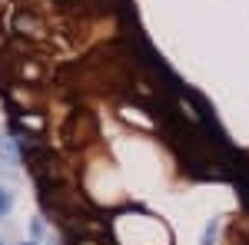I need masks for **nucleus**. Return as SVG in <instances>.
I'll return each instance as SVG.
<instances>
[{
	"label": "nucleus",
	"mask_w": 249,
	"mask_h": 245,
	"mask_svg": "<svg viewBox=\"0 0 249 245\" xmlns=\"http://www.w3.org/2000/svg\"><path fill=\"white\" fill-rule=\"evenodd\" d=\"M14 33H17V37H43L40 20L34 17V14H27V10H17V17H14Z\"/></svg>",
	"instance_id": "1"
},
{
	"label": "nucleus",
	"mask_w": 249,
	"mask_h": 245,
	"mask_svg": "<svg viewBox=\"0 0 249 245\" xmlns=\"http://www.w3.org/2000/svg\"><path fill=\"white\" fill-rule=\"evenodd\" d=\"M20 163V143L17 139H10V136H0V166H7V169H17Z\"/></svg>",
	"instance_id": "2"
},
{
	"label": "nucleus",
	"mask_w": 249,
	"mask_h": 245,
	"mask_svg": "<svg viewBox=\"0 0 249 245\" xmlns=\"http://www.w3.org/2000/svg\"><path fill=\"white\" fill-rule=\"evenodd\" d=\"M219 229H223V222H219V219H210V222H206V229H203V235H199V245H216Z\"/></svg>",
	"instance_id": "3"
},
{
	"label": "nucleus",
	"mask_w": 249,
	"mask_h": 245,
	"mask_svg": "<svg viewBox=\"0 0 249 245\" xmlns=\"http://www.w3.org/2000/svg\"><path fill=\"white\" fill-rule=\"evenodd\" d=\"M14 202H17V199H14V192H10L7 186H0V219H10Z\"/></svg>",
	"instance_id": "4"
},
{
	"label": "nucleus",
	"mask_w": 249,
	"mask_h": 245,
	"mask_svg": "<svg viewBox=\"0 0 249 245\" xmlns=\"http://www.w3.org/2000/svg\"><path fill=\"white\" fill-rule=\"evenodd\" d=\"M27 232H30V239H34V242H43V239H47V222H43V215H37V219H30V226H27Z\"/></svg>",
	"instance_id": "5"
},
{
	"label": "nucleus",
	"mask_w": 249,
	"mask_h": 245,
	"mask_svg": "<svg viewBox=\"0 0 249 245\" xmlns=\"http://www.w3.org/2000/svg\"><path fill=\"white\" fill-rule=\"evenodd\" d=\"M3 43H7V37H3V27H0V50H3Z\"/></svg>",
	"instance_id": "6"
},
{
	"label": "nucleus",
	"mask_w": 249,
	"mask_h": 245,
	"mask_svg": "<svg viewBox=\"0 0 249 245\" xmlns=\"http://www.w3.org/2000/svg\"><path fill=\"white\" fill-rule=\"evenodd\" d=\"M20 245H40V242H34V239H27V242H20Z\"/></svg>",
	"instance_id": "7"
},
{
	"label": "nucleus",
	"mask_w": 249,
	"mask_h": 245,
	"mask_svg": "<svg viewBox=\"0 0 249 245\" xmlns=\"http://www.w3.org/2000/svg\"><path fill=\"white\" fill-rule=\"evenodd\" d=\"M0 245H3V242H0Z\"/></svg>",
	"instance_id": "8"
}]
</instances>
